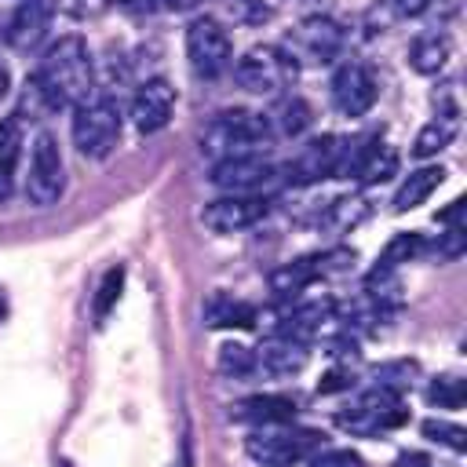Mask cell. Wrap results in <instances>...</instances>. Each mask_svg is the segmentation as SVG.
Wrapping results in <instances>:
<instances>
[{"mask_svg": "<svg viewBox=\"0 0 467 467\" xmlns=\"http://www.w3.org/2000/svg\"><path fill=\"white\" fill-rule=\"evenodd\" d=\"M26 88H29L26 102L33 99L44 109H66V106L73 109V106L88 102L95 91V66H91V51H88L84 36H77V33L58 36L44 51V58L33 69Z\"/></svg>", "mask_w": 467, "mask_h": 467, "instance_id": "cell-1", "label": "cell"}, {"mask_svg": "<svg viewBox=\"0 0 467 467\" xmlns=\"http://www.w3.org/2000/svg\"><path fill=\"white\" fill-rule=\"evenodd\" d=\"M274 139V128L266 113L252 109H223L208 120L201 131V153L223 161V157H241V153H259Z\"/></svg>", "mask_w": 467, "mask_h": 467, "instance_id": "cell-2", "label": "cell"}, {"mask_svg": "<svg viewBox=\"0 0 467 467\" xmlns=\"http://www.w3.org/2000/svg\"><path fill=\"white\" fill-rule=\"evenodd\" d=\"M73 146L80 157L88 161H102L113 153L117 139H120V109L113 99L106 95H91L88 102L73 106Z\"/></svg>", "mask_w": 467, "mask_h": 467, "instance_id": "cell-3", "label": "cell"}, {"mask_svg": "<svg viewBox=\"0 0 467 467\" xmlns=\"http://www.w3.org/2000/svg\"><path fill=\"white\" fill-rule=\"evenodd\" d=\"M186 58L197 77H204V80L223 77L234 66V40H230L226 26L212 15H197L186 26Z\"/></svg>", "mask_w": 467, "mask_h": 467, "instance_id": "cell-4", "label": "cell"}, {"mask_svg": "<svg viewBox=\"0 0 467 467\" xmlns=\"http://www.w3.org/2000/svg\"><path fill=\"white\" fill-rule=\"evenodd\" d=\"M343 47H347L343 26L336 18H328V15H310V18H303L292 29V36H288V44L281 51L296 66L299 62H306V66H328V62H336L343 55Z\"/></svg>", "mask_w": 467, "mask_h": 467, "instance_id": "cell-5", "label": "cell"}, {"mask_svg": "<svg viewBox=\"0 0 467 467\" xmlns=\"http://www.w3.org/2000/svg\"><path fill=\"white\" fill-rule=\"evenodd\" d=\"M296 69H299V66H296L281 47L263 44V47H252V51H244V55L237 58L234 77H237V84H241L244 91H255V95H281V91L292 84Z\"/></svg>", "mask_w": 467, "mask_h": 467, "instance_id": "cell-6", "label": "cell"}, {"mask_svg": "<svg viewBox=\"0 0 467 467\" xmlns=\"http://www.w3.org/2000/svg\"><path fill=\"white\" fill-rule=\"evenodd\" d=\"M62 190H66V164H62L58 142H55V135L40 131L36 142H33V153H29L26 201L33 208H51V204H58Z\"/></svg>", "mask_w": 467, "mask_h": 467, "instance_id": "cell-7", "label": "cell"}, {"mask_svg": "<svg viewBox=\"0 0 467 467\" xmlns=\"http://www.w3.org/2000/svg\"><path fill=\"white\" fill-rule=\"evenodd\" d=\"M248 456L259 467H292L296 460L310 456L317 449V434L314 431H288L281 427H259L248 434Z\"/></svg>", "mask_w": 467, "mask_h": 467, "instance_id": "cell-8", "label": "cell"}, {"mask_svg": "<svg viewBox=\"0 0 467 467\" xmlns=\"http://www.w3.org/2000/svg\"><path fill=\"white\" fill-rule=\"evenodd\" d=\"M277 179V164L266 161L263 153H241V157H223L212 164V182L226 193H259Z\"/></svg>", "mask_w": 467, "mask_h": 467, "instance_id": "cell-9", "label": "cell"}, {"mask_svg": "<svg viewBox=\"0 0 467 467\" xmlns=\"http://www.w3.org/2000/svg\"><path fill=\"white\" fill-rule=\"evenodd\" d=\"M266 212H270V201L259 193H226V197L204 204L201 223L212 234H241V230L255 226L259 219H266Z\"/></svg>", "mask_w": 467, "mask_h": 467, "instance_id": "cell-10", "label": "cell"}, {"mask_svg": "<svg viewBox=\"0 0 467 467\" xmlns=\"http://www.w3.org/2000/svg\"><path fill=\"white\" fill-rule=\"evenodd\" d=\"M350 259H354V252L336 248V252H325V255H306V259L285 263L281 270L270 274V288H274L277 296H299V292H306L314 281H321V277L343 270Z\"/></svg>", "mask_w": 467, "mask_h": 467, "instance_id": "cell-11", "label": "cell"}, {"mask_svg": "<svg viewBox=\"0 0 467 467\" xmlns=\"http://www.w3.org/2000/svg\"><path fill=\"white\" fill-rule=\"evenodd\" d=\"M332 106L343 113V117H361L376 106V95H379V84L372 77L368 66L361 62H343L336 73H332Z\"/></svg>", "mask_w": 467, "mask_h": 467, "instance_id": "cell-12", "label": "cell"}, {"mask_svg": "<svg viewBox=\"0 0 467 467\" xmlns=\"http://www.w3.org/2000/svg\"><path fill=\"white\" fill-rule=\"evenodd\" d=\"M343 171H350L361 186H376V182H383V179H390L398 171V150L379 142V139H368V142H361L354 150L343 146L336 175H343Z\"/></svg>", "mask_w": 467, "mask_h": 467, "instance_id": "cell-13", "label": "cell"}, {"mask_svg": "<svg viewBox=\"0 0 467 467\" xmlns=\"http://www.w3.org/2000/svg\"><path fill=\"white\" fill-rule=\"evenodd\" d=\"M175 113V88L164 77H150L146 84H139L135 99H131V124L142 135L161 131Z\"/></svg>", "mask_w": 467, "mask_h": 467, "instance_id": "cell-14", "label": "cell"}, {"mask_svg": "<svg viewBox=\"0 0 467 467\" xmlns=\"http://www.w3.org/2000/svg\"><path fill=\"white\" fill-rule=\"evenodd\" d=\"M339 157H343V139H336V135H321V139H310V142L288 161L285 171H288L292 182H317V179L336 175Z\"/></svg>", "mask_w": 467, "mask_h": 467, "instance_id": "cell-15", "label": "cell"}, {"mask_svg": "<svg viewBox=\"0 0 467 467\" xmlns=\"http://www.w3.org/2000/svg\"><path fill=\"white\" fill-rule=\"evenodd\" d=\"M51 0H18L11 22H7V44L18 51H29L44 40L47 26H51Z\"/></svg>", "mask_w": 467, "mask_h": 467, "instance_id": "cell-16", "label": "cell"}, {"mask_svg": "<svg viewBox=\"0 0 467 467\" xmlns=\"http://www.w3.org/2000/svg\"><path fill=\"white\" fill-rule=\"evenodd\" d=\"M252 354H255V372H266V376H277V379L303 372V365H306V358H310L306 343H296V339H288V336H270V339H266L259 350H252Z\"/></svg>", "mask_w": 467, "mask_h": 467, "instance_id": "cell-17", "label": "cell"}, {"mask_svg": "<svg viewBox=\"0 0 467 467\" xmlns=\"http://www.w3.org/2000/svg\"><path fill=\"white\" fill-rule=\"evenodd\" d=\"M230 416L241 423H255V427H281L296 416V401L285 394H255V398L237 401Z\"/></svg>", "mask_w": 467, "mask_h": 467, "instance_id": "cell-18", "label": "cell"}, {"mask_svg": "<svg viewBox=\"0 0 467 467\" xmlns=\"http://www.w3.org/2000/svg\"><path fill=\"white\" fill-rule=\"evenodd\" d=\"M445 182V168L441 164H427V168H416L405 175V182L398 186L394 193V212H409V208H420L438 186Z\"/></svg>", "mask_w": 467, "mask_h": 467, "instance_id": "cell-19", "label": "cell"}, {"mask_svg": "<svg viewBox=\"0 0 467 467\" xmlns=\"http://www.w3.org/2000/svg\"><path fill=\"white\" fill-rule=\"evenodd\" d=\"M204 321H208L212 328H252V325L259 321V310H255L252 303H241V299H234V296L215 292V296L208 299V306H204Z\"/></svg>", "mask_w": 467, "mask_h": 467, "instance_id": "cell-20", "label": "cell"}, {"mask_svg": "<svg viewBox=\"0 0 467 467\" xmlns=\"http://www.w3.org/2000/svg\"><path fill=\"white\" fill-rule=\"evenodd\" d=\"M456 131H460L456 109H445V113L431 117V120L420 128V135H416V142H412V153H416L420 161H427V157L441 153V150H445V146L456 139Z\"/></svg>", "mask_w": 467, "mask_h": 467, "instance_id": "cell-21", "label": "cell"}, {"mask_svg": "<svg viewBox=\"0 0 467 467\" xmlns=\"http://www.w3.org/2000/svg\"><path fill=\"white\" fill-rule=\"evenodd\" d=\"M449 47H452V44H449L445 33H423V36H416L412 47H409V66H412L416 73H423V77H434V73L445 69Z\"/></svg>", "mask_w": 467, "mask_h": 467, "instance_id": "cell-22", "label": "cell"}, {"mask_svg": "<svg viewBox=\"0 0 467 467\" xmlns=\"http://www.w3.org/2000/svg\"><path fill=\"white\" fill-rule=\"evenodd\" d=\"M270 120V128H277L281 135H303L306 128H310V106L299 99V95H281L277 99V106H274V113L266 117Z\"/></svg>", "mask_w": 467, "mask_h": 467, "instance_id": "cell-23", "label": "cell"}, {"mask_svg": "<svg viewBox=\"0 0 467 467\" xmlns=\"http://www.w3.org/2000/svg\"><path fill=\"white\" fill-rule=\"evenodd\" d=\"M420 248H423V237H420L416 230H409V234H394V237L383 244V252H379L372 274H394L401 263H409L412 255H420Z\"/></svg>", "mask_w": 467, "mask_h": 467, "instance_id": "cell-24", "label": "cell"}, {"mask_svg": "<svg viewBox=\"0 0 467 467\" xmlns=\"http://www.w3.org/2000/svg\"><path fill=\"white\" fill-rule=\"evenodd\" d=\"M18 124L15 120H0V201L11 193V179H15V161H18Z\"/></svg>", "mask_w": 467, "mask_h": 467, "instance_id": "cell-25", "label": "cell"}, {"mask_svg": "<svg viewBox=\"0 0 467 467\" xmlns=\"http://www.w3.org/2000/svg\"><path fill=\"white\" fill-rule=\"evenodd\" d=\"M120 288H124V266L117 263V266H109V270L102 274V281H99V292H95V303H91L95 325H102V321L109 317V310H113L117 299H120Z\"/></svg>", "mask_w": 467, "mask_h": 467, "instance_id": "cell-26", "label": "cell"}, {"mask_svg": "<svg viewBox=\"0 0 467 467\" xmlns=\"http://www.w3.org/2000/svg\"><path fill=\"white\" fill-rule=\"evenodd\" d=\"M219 372L234 376V379H244V376L255 372V354L248 347H241V343H226L219 350Z\"/></svg>", "mask_w": 467, "mask_h": 467, "instance_id": "cell-27", "label": "cell"}, {"mask_svg": "<svg viewBox=\"0 0 467 467\" xmlns=\"http://www.w3.org/2000/svg\"><path fill=\"white\" fill-rule=\"evenodd\" d=\"M427 398H431V405H438V409H460L463 398H467V387H463V379H456V376H441V379H434V383L427 387Z\"/></svg>", "mask_w": 467, "mask_h": 467, "instance_id": "cell-28", "label": "cell"}, {"mask_svg": "<svg viewBox=\"0 0 467 467\" xmlns=\"http://www.w3.org/2000/svg\"><path fill=\"white\" fill-rule=\"evenodd\" d=\"M423 434L434 438V441H441V445H449V449H456V452L467 449V431H463L460 423H449V420H423Z\"/></svg>", "mask_w": 467, "mask_h": 467, "instance_id": "cell-29", "label": "cell"}, {"mask_svg": "<svg viewBox=\"0 0 467 467\" xmlns=\"http://www.w3.org/2000/svg\"><path fill=\"white\" fill-rule=\"evenodd\" d=\"M310 467H361V456L350 449H321L310 456Z\"/></svg>", "mask_w": 467, "mask_h": 467, "instance_id": "cell-30", "label": "cell"}, {"mask_svg": "<svg viewBox=\"0 0 467 467\" xmlns=\"http://www.w3.org/2000/svg\"><path fill=\"white\" fill-rule=\"evenodd\" d=\"M431 4H434V0H387V7H390L394 18H416V15H423Z\"/></svg>", "mask_w": 467, "mask_h": 467, "instance_id": "cell-31", "label": "cell"}, {"mask_svg": "<svg viewBox=\"0 0 467 467\" xmlns=\"http://www.w3.org/2000/svg\"><path fill=\"white\" fill-rule=\"evenodd\" d=\"M343 387H350V372H328V376L317 383L321 394H332V390H343Z\"/></svg>", "mask_w": 467, "mask_h": 467, "instance_id": "cell-32", "label": "cell"}, {"mask_svg": "<svg viewBox=\"0 0 467 467\" xmlns=\"http://www.w3.org/2000/svg\"><path fill=\"white\" fill-rule=\"evenodd\" d=\"M161 0H117V7H124V11H131V15H146V11H153Z\"/></svg>", "mask_w": 467, "mask_h": 467, "instance_id": "cell-33", "label": "cell"}, {"mask_svg": "<svg viewBox=\"0 0 467 467\" xmlns=\"http://www.w3.org/2000/svg\"><path fill=\"white\" fill-rule=\"evenodd\" d=\"M394 467H431V460H427L423 452H401V456L394 460Z\"/></svg>", "mask_w": 467, "mask_h": 467, "instance_id": "cell-34", "label": "cell"}, {"mask_svg": "<svg viewBox=\"0 0 467 467\" xmlns=\"http://www.w3.org/2000/svg\"><path fill=\"white\" fill-rule=\"evenodd\" d=\"M11 95V69L0 62V106H4V99Z\"/></svg>", "mask_w": 467, "mask_h": 467, "instance_id": "cell-35", "label": "cell"}, {"mask_svg": "<svg viewBox=\"0 0 467 467\" xmlns=\"http://www.w3.org/2000/svg\"><path fill=\"white\" fill-rule=\"evenodd\" d=\"M171 11H186V7H193V4H201V0H164Z\"/></svg>", "mask_w": 467, "mask_h": 467, "instance_id": "cell-36", "label": "cell"}]
</instances>
